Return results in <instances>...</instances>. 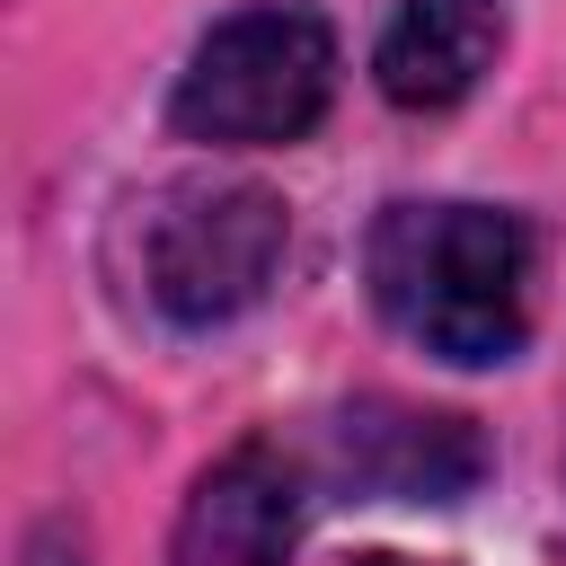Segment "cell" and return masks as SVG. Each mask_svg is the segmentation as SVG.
<instances>
[{"mask_svg": "<svg viewBox=\"0 0 566 566\" xmlns=\"http://www.w3.org/2000/svg\"><path fill=\"white\" fill-rule=\"evenodd\" d=\"M327 442H336L345 486L398 495V504H451L486 478V442L469 416H433V407H398V398H354Z\"/></svg>", "mask_w": 566, "mask_h": 566, "instance_id": "obj_4", "label": "cell"}, {"mask_svg": "<svg viewBox=\"0 0 566 566\" xmlns=\"http://www.w3.org/2000/svg\"><path fill=\"white\" fill-rule=\"evenodd\" d=\"M363 265L380 318L442 363H513L531 336V239L495 203H389Z\"/></svg>", "mask_w": 566, "mask_h": 566, "instance_id": "obj_1", "label": "cell"}, {"mask_svg": "<svg viewBox=\"0 0 566 566\" xmlns=\"http://www.w3.org/2000/svg\"><path fill=\"white\" fill-rule=\"evenodd\" d=\"M327 97H336V35L310 9H239L186 53L168 115L186 142L265 150L301 142L327 115Z\"/></svg>", "mask_w": 566, "mask_h": 566, "instance_id": "obj_2", "label": "cell"}, {"mask_svg": "<svg viewBox=\"0 0 566 566\" xmlns=\"http://www.w3.org/2000/svg\"><path fill=\"white\" fill-rule=\"evenodd\" d=\"M283 248H292L283 195L230 186V177H195V186L159 195V212L142 230V283L177 327H221V318L265 301Z\"/></svg>", "mask_w": 566, "mask_h": 566, "instance_id": "obj_3", "label": "cell"}, {"mask_svg": "<svg viewBox=\"0 0 566 566\" xmlns=\"http://www.w3.org/2000/svg\"><path fill=\"white\" fill-rule=\"evenodd\" d=\"M504 53V0H398V18L380 27V97L407 115H442L460 106Z\"/></svg>", "mask_w": 566, "mask_h": 566, "instance_id": "obj_6", "label": "cell"}, {"mask_svg": "<svg viewBox=\"0 0 566 566\" xmlns=\"http://www.w3.org/2000/svg\"><path fill=\"white\" fill-rule=\"evenodd\" d=\"M292 539H301V478L283 469V451L239 442L195 478L168 566H292Z\"/></svg>", "mask_w": 566, "mask_h": 566, "instance_id": "obj_5", "label": "cell"}, {"mask_svg": "<svg viewBox=\"0 0 566 566\" xmlns=\"http://www.w3.org/2000/svg\"><path fill=\"white\" fill-rule=\"evenodd\" d=\"M363 566H398V557H363Z\"/></svg>", "mask_w": 566, "mask_h": 566, "instance_id": "obj_7", "label": "cell"}]
</instances>
